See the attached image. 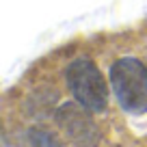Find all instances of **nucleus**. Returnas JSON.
<instances>
[{"label":"nucleus","mask_w":147,"mask_h":147,"mask_svg":"<svg viewBox=\"0 0 147 147\" xmlns=\"http://www.w3.org/2000/svg\"><path fill=\"white\" fill-rule=\"evenodd\" d=\"M26 143H28V147H63L50 132L39 130V128H32L26 132Z\"/></svg>","instance_id":"20e7f679"},{"label":"nucleus","mask_w":147,"mask_h":147,"mask_svg":"<svg viewBox=\"0 0 147 147\" xmlns=\"http://www.w3.org/2000/svg\"><path fill=\"white\" fill-rule=\"evenodd\" d=\"M110 89L121 110L130 115L147 113V65L136 56H121L110 65Z\"/></svg>","instance_id":"f257e3e1"},{"label":"nucleus","mask_w":147,"mask_h":147,"mask_svg":"<svg viewBox=\"0 0 147 147\" xmlns=\"http://www.w3.org/2000/svg\"><path fill=\"white\" fill-rule=\"evenodd\" d=\"M56 125L61 128V132L65 134L69 143L74 147H97L102 141L100 125L93 119V113L89 108H84L78 102H65L56 110Z\"/></svg>","instance_id":"7ed1b4c3"},{"label":"nucleus","mask_w":147,"mask_h":147,"mask_svg":"<svg viewBox=\"0 0 147 147\" xmlns=\"http://www.w3.org/2000/svg\"><path fill=\"white\" fill-rule=\"evenodd\" d=\"M65 84L71 97L93 115L104 113L108 106V84L102 76L95 61L89 56H78L65 67Z\"/></svg>","instance_id":"f03ea898"}]
</instances>
